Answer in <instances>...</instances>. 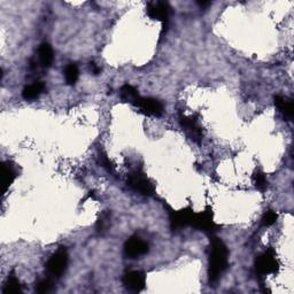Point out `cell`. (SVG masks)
I'll return each mask as SVG.
<instances>
[{
  "mask_svg": "<svg viewBox=\"0 0 294 294\" xmlns=\"http://www.w3.org/2000/svg\"><path fill=\"white\" fill-rule=\"evenodd\" d=\"M128 183L131 188L137 190L144 196H153L154 192H156V188H154L152 182L147 178L145 174H142V172H134L131 174L129 178H128Z\"/></svg>",
  "mask_w": 294,
  "mask_h": 294,
  "instance_id": "cell-3",
  "label": "cell"
},
{
  "mask_svg": "<svg viewBox=\"0 0 294 294\" xmlns=\"http://www.w3.org/2000/svg\"><path fill=\"white\" fill-rule=\"evenodd\" d=\"M191 226L204 232H212L218 229V224L215 223L214 218H212V212L210 210L196 212L194 216H193Z\"/></svg>",
  "mask_w": 294,
  "mask_h": 294,
  "instance_id": "cell-4",
  "label": "cell"
},
{
  "mask_svg": "<svg viewBox=\"0 0 294 294\" xmlns=\"http://www.w3.org/2000/svg\"><path fill=\"white\" fill-rule=\"evenodd\" d=\"M64 76H66V80H67V83L69 85H74L77 82V80H78V76H80L78 68L72 64H69L64 70Z\"/></svg>",
  "mask_w": 294,
  "mask_h": 294,
  "instance_id": "cell-18",
  "label": "cell"
},
{
  "mask_svg": "<svg viewBox=\"0 0 294 294\" xmlns=\"http://www.w3.org/2000/svg\"><path fill=\"white\" fill-rule=\"evenodd\" d=\"M180 123L182 128L191 136L193 140L200 142L202 134H201V129L198 121H196L193 116H180Z\"/></svg>",
  "mask_w": 294,
  "mask_h": 294,
  "instance_id": "cell-11",
  "label": "cell"
},
{
  "mask_svg": "<svg viewBox=\"0 0 294 294\" xmlns=\"http://www.w3.org/2000/svg\"><path fill=\"white\" fill-rule=\"evenodd\" d=\"M199 5H200L201 7H204V6H208V5H210V2H199Z\"/></svg>",
  "mask_w": 294,
  "mask_h": 294,
  "instance_id": "cell-24",
  "label": "cell"
},
{
  "mask_svg": "<svg viewBox=\"0 0 294 294\" xmlns=\"http://www.w3.org/2000/svg\"><path fill=\"white\" fill-rule=\"evenodd\" d=\"M255 186H256L258 190H266V175L263 172H256L255 174Z\"/></svg>",
  "mask_w": 294,
  "mask_h": 294,
  "instance_id": "cell-22",
  "label": "cell"
},
{
  "mask_svg": "<svg viewBox=\"0 0 294 294\" xmlns=\"http://www.w3.org/2000/svg\"><path fill=\"white\" fill-rule=\"evenodd\" d=\"M38 54H40V61L42 67L44 68L51 67V64H53L54 56H53V50L51 46H50V44H48V42H42L40 50H38Z\"/></svg>",
  "mask_w": 294,
  "mask_h": 294,
  "instance_id": "cell-14",
  "label": "cell"
},
{
  "mask_svg": "<svg viewBox=\"0 0 294 294\" xmlns=\"http://www.w3.org/2000/svg\"><path fill=\"white\" fill-rule=\"evenodd\" d=\"M147 14L153 20L161 21L164 23V28L168 26L169 15H170V7L167 2H152L147 6Z\"/></svg>",
  "mask_w": 294,
  "mask_h": 294,
  "instance_id": "cell-8",
  "label": "cell"
},
{
  "mask_svg": "<svg viewBox=\"0 0 294 294\" xmlns=\"http://www.w3.org/2000/svg\"><path fill=\"white\" fill-rule=\"evenodd\" d=\"M68 260L69 256L67 250L61 247L60 250H58L56 252L52 255L51 258H50L48 262V264H46L48 272L54 277H60L61 274L64 272L66 268H67Z\"/></svg>",
  "mask_w": 294,
  "mask_h": 294,
  "instance_id": "cell-2",
  "label": "cell"
},
{
  "mask_svg": "<svg viewBox=\"0 0 294 294\" xmlns=\"http://www.w3.org/2000/svg\"><path fill=\"white\" fill-rule=\"evenodd\" d=\"M120 94H121V98L124 100V102L132 104V105H134V102H136L137 99L140 96L136 88L131 86L129 84L123 85L121 91H120Z\"/></svg>",
  "mask_w": 294,
  "mask_h": 294,
  "instance_id": "cell-16",
  "label": "cell"
},
{
  "mask_svg": "<svg viewBox=\"0 0 294 294\" xmlns=\"http://www.w3.org/2000/svg\"><path fill=\"white\" fill-rule=\"evenodd\" d=\"M134 106L140 108L145 114L152 116H161L164 114V105H162L161 102H158V99L154 98H142V96H139L137 102H134Z\"/></svg>",
  "mask_w": 294,
  "mask_h": 294,
  "instance_id": "cell-10",
  "label": "cell"
},
{
  "mask_svg": "<svg viewBox=\"0 0 294 294\" xmlns=\"http://www.w3.org/2000/svg\"><path fill=\"white\" fill-rule=\"evenodd\" d=\"M274 105L277 106L278 110H280V113L288 118H292L294 115V105L292 100L288 98H284V96H274Z\"/></svg>",
  "mask_w": 294,
  "mask_h": 294,
  "instance_id": "cell-13",
  "label": "cell"
},
{
  "mask_svg": "<svg viewBox=\"0 0 294 294\" xmlns=\"http://www.w3.org/2000/svg\"><path fill=\"white\" fill-rule=\"evenodd\" d=\"M90 67H91V72H94V75H98V74L100 72V68H99L98 66H96L94 62H92V64H91V66H90Z\"/></svg>",
  "mask_w": 294,
  "mask_h": 294,
  "instance_id": "cell-23",
  "label": "cell"
},
{
  "mask_svg": "<svg viewBox=\"0 0 294 294\" xmlns=\"http://www.w3.org/2000/svg\"><path fill=\"white\" fill-rule=\"evenodd\" d=\"M45 85L42 82H34L32 85H28L23 88L22 96L26 100H34L38 98L42 94V92L44 91Z\"/></svg>",
  "mask_w": 294,
  "mask_h": 294,
  "instance_id": "cell-15",
  "label": "cell"
},
{
  "mask_svg": "<svg viewBox=\"0 0 294 294\" xmlns=\"http://www.w3.org/2000/svg\"><path fill=\"white\" fill-rule=\"evenodd\" d=\"M277 220V214L272 210L266 212L262 218V226H272V224Z\"/></svg>",
  "mask_w": 294,
  "mask_h": 294,
  "instance_id": "cell-21",
  "label": "cell"
},
{
  "mask_svg": "<svg viewBox=\"0 0 294 294\" xmlns=\"http://www.w3.org/2000/svg\"><path fill=\"white\" fill-rule=\"evenodd\" d=\"M196 212L191 208H184L180 210H172L170 212V226L172 230H178L192 224L193 216Z\"/></svg>",
  "mask_w": 294,
  "mask_h": 294,
  "instance_id": "cell-6",
  "label": "cell"
},
{
  "mask_svg": "<svg viewBox=\"0 0 294 294\" xmlns=\"http://www.w3.org/2000/svg\"><path fill=\"white\" fill-rule=\"evenodd\" d=\"M110 215L107 214V212H105L102 218H99L98 223H96V230H98V232H100V234H102V232L107 231L108 226H110Z\"/></svg>",
  "mask_w": 294,
  "mask_h": 294,
  "instance_id": "cell-20",
  "label": "cell"
},
{
  "mask_svg": "<svg viewBox=\"0 0 294 294\" xmlns=\"http://www.w3.org/2000/svg\"><path fill=\"white\" fill-rule=\"evenodd\" d=\"M123 284L130 291H142V290H144L146 285L145 274L142 272H139V270H132V272H126L123 276Z\"/></svg>",
  "mask_w": 294,
  "mask_h": 294,
  "instance_id": "cell-9",
  "label": "cell"
},
{
  "mask_svg": "<svg viewBox=\"0 0 294 294\" xmlns=\"http://www.w3.org/2000/svg\"><path fill=\"white\" fill-rule=\"evenodd\" d=\"M228 256H229V250H228L226 244L220 238L212 236L210 238V282L216 283L220 280V274L226 272L228 266Z\"/></svg>",
  "mask_w": 294,
  "mask_h": 294,
  "instance_id": "cell-1",
  "label": "cell"
},
{
  "mask_svg": "<svg viewBox=\"0 0 294 294\" xmlns=\"http://www.w3.org/2000/svg\"><path fill=\"white\" fill-rule=\"evenodd\" d=\"M16 178V172L15 168L10 162H4L2 164V194H5L7 190L13 184V182Z\"/></svg>",
  "mask_w": 294,
  "mask_h": 294,
  "instance_id": "cell-12",
  "label": "cell"
},
{
  "mask_svg": "<svg viewBox=\"0 0 294 294\" xmlns=\"http://www.w3.org/2000/svg\"><path fill=\"white\" fill-rule=\"evenodd\" d=\"M148 252V245L139 237H131L124 245V255L130 258H137Z\"/></svg>",
  "mask_w": 294,
  "mask_h": 294,
  "instance_id": "cell-7",
  "label": "cell"
},
{
  "mask_svg": "<svg viewBox=\"0 0 294 294\" xmlns=\"http://www.w3.org/2000/svg\"><path fill=\"white\" fill-rule=\"evenodd\" d=\"M21 291H22V286L20 284V282H18V280L14 276V274H10L8 280H7L6 282L5 288H4L2 292L5 294H13V293H18Z\"/></svg>",
  "mask_w": 294,
  "mask_h": 294,
  "instance_id": "cell-17",
  "label": "cell"
},
{
  "mask_svg": "<svg viewBox=\"0 0 294 294\" xmlns=\"http://www.w3.org/2000/svg\"><path fill=\"white\" fill-rule=\"evenodd\" d=\"M255 269H256V272L260 274H270L277 272L278 262L272 250L266 252L264 254H262L261 256H258L256 258Z\"/></svg>",
  "mask_w": 294,
  "mask_h": 294,
  "instance_id": "cell-5",
  "label": "cell"
},
{
  "mask_svg": "<svg viewBox=\"0 0 294 294\" xmlns=\"http://www.w3.org/2000/svg\"><path fill=\"white\" fill-rule=\"evenodd\" d=\"M53 288H54L53 282L50 280V278L42 280L36 286V291L38 293H48V292H51Z\"/></svg>",
  "mask_w": 294,
  "mask_h": 294,
  "instance_id": "cell-19",
  "label": "cell"
}]
</instances>
